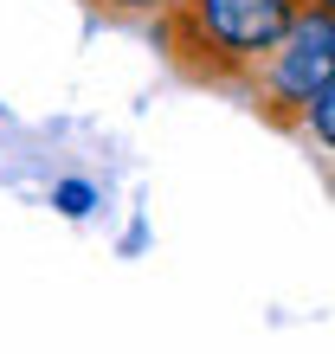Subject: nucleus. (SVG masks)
Here are the masks:
<instances>
[{
    "label": "nucleus",
    "mask_w": 335,
    "mask_h": 354,
    "mask_svg": "<svg viewBox=\"0 0 335 354\" xmlns=\"http://www.w3.org/2000/svg\"><path fill=\"white\" fill-rule=\"evenodd\" d=\"M303 0H168L155 13L168 58L200 84L245 91L258 65L278 52Z\"/></svg>",
    "instance_id": "1"
},
{
    "label": "nucleus",
    "mask_w": 335,
    "mask_h": 354,
    "mask_svg": "<svg viewBox=\"0 0 335 354\" xmlns=\"http://www.w3.org/2000/svg\"><path fill=\"white\" fill-rule=\"evenodd\" d=\"M335 77V13L329 7H297V19H290V32L278 39V52L258 65V77H251V110H258L271 129H303L309 103H316V91Z\"/></svg>",
    "instance_id": "2"
},
{
    "label": "nucleus",
    "mask_w": 335,
    "mask_h": 354,
    "mask_svg": "<svg viewBox=\"0 0 335 354\" xmlns=\"http://www.w3.org/2000/svg\"><path fill=\"white\" fill-rule=\"evenodd\" d=\"M303 136L316 142V149H329V155H335V77L316 91V103H309V116H303Z\"/></svg>",
    "instance_id": "3"
},
{
    "label": "nucleus",
    "mask_w": 335,
    "mask_h": 354,
    "mask_svg": "<svg viewBox=\"0 0 335 354\" xmlns=\"http://www.w3.org/2000/svg\"><path fill=\"white\" fill-rule=\"evenodd\" d=\"M91 13H103V19H155L168 0H84Z\"/></svg>",
    "instance_id": "4"
},
{
    "label": "nucleus",
    "mask_w": 335,
    "mask_h": 354,
    "mask_svg": "<svg viewBox=\"0 0 335 354\" xmlns=\"http://www.w3.org/2000/svg\"><path fill=\"white\" fill-rule=\"evenodd\" d=\"M309 7H329V13H335V0H309Z\"/></svg>",
    "instance_id": "6"
},
{
    "label": "nucleus",
    "mask_w": 335,
    "mask_h": 354,
    "mask_svg": "<svg viewBox=\"0 0 335 354\" xmlns=\"http://www.w3.org/2000/svg\"><path fill=\"white\" fill-rule=\"evenodd\" d=\"M52 206H58L65 219H84V213L97 206V194H91L84 180H58V187H52Z\"/></svg>",
    "instance_id": "5"
}]
</instances>
